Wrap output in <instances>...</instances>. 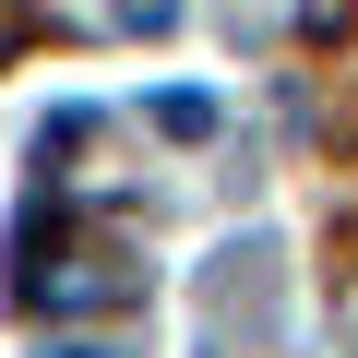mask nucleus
I'll list each match as a JSON object with an SVG mask.
<instances>
[{"label": "nucleus", "instance_id": "7ed1b4c3", "mask_svg": "<svg viewBox=\"0 0 358 358\" xmlns=\"http://www.w3.org/2000/svg\"><path fill=\"white\" fill-rule=\"evenodd\" d=\"M48 358H120V346H48Z\"/></svg>", "mask_w": 358, "mask_h": 358}, {"label": "nucleus", "instance_id": "f257e3e1", "mask_svg": "<svg viewBox=\"0 0 358 358\" xmlns=\"http://www.w3.org/2000/svg\"><path fill=\"white\" fill-rule=\"evenodd\" d=\"M155 131H167V143H203V131H215V96H192V84L155 96Z\"/></svg>", "mask_w": 358, "mask_h": 358}, {"label": "nucleus", "instance_id": "f03ea898", "mask_svg": "<svg viewBox=\"0 0 358 358\" xmlns=\"http://www.w3.org/2000/svg\"><path fill=\"white\" fill-rule=\"evenodd\" d=\"M120 24H143V36H167V24H179V0H120Z\"/></svg>", "mask_w": 358, "mask_h": 358}]
</instances>
